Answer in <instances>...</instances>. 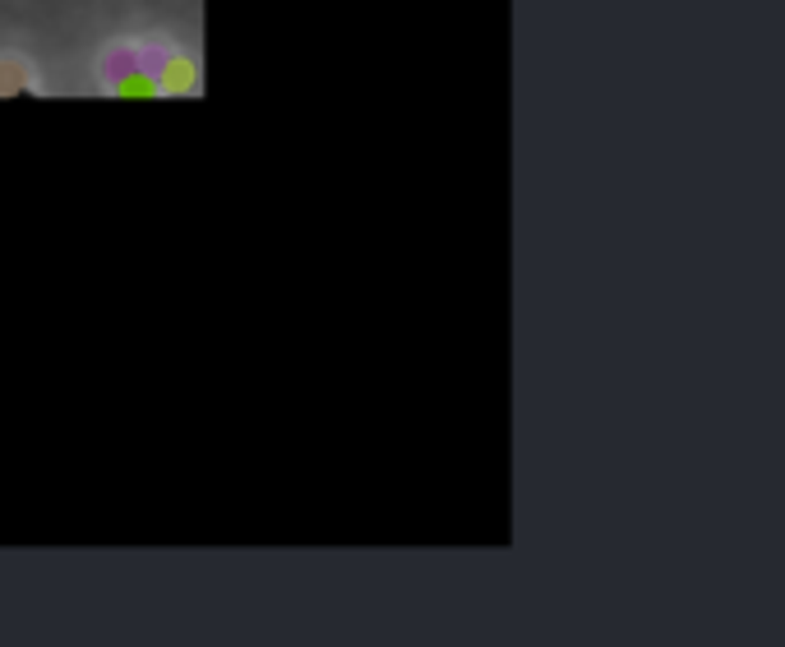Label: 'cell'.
<instances>
[{
	"instance_id": "obj_1",
	"label": "cell",
	"mask_w": 785,
	"mask_h": 647,
	"mask_svg": "<svg viewBox=\"0 0 785 647\" xmlns=\"http://www.w3.org/2000/svg\"><path fill=\"white\" fill-rule=\"evenodd\" d=\"M116 93H121V97H153V93H157V79L144 74V70H129V74L116 79Z\"/></svg>"
},
{
	"instance_id": "obj_2",
	"label": "cell",
	"mask_w": 785,
	"mask_h": 647,
	"mask_svg": "<svg viewBox=\"0 0 785 647\" xmlns=\"http://www.w3.org/2000/svg\"><path fill=\"white\" fill-rule=\"evenodd\" d=\"M162 84H167V88H189V84H195V65L180 61V56H171L167 70H162Z\"/></svg>"
}]
</instances>
